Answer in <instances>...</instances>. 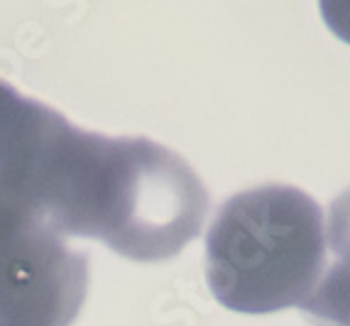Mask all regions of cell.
<instances>
[{
    "instance_id": "obj_1",
    "label": "cell",
    "mask_w": 350,
    "mask_h": 326,
    "mask_svg": "<svg viewBox=\"0 0 350 326\" xmlns=\"http://www.w3.org/2000/svg\"><path fill=\"white\" fill-rule=\"evenodd\" d=\"M0 197L57 236L105 243L135 262H162L201 233L204 181L170 147L108 138L0 82Z\"/></svg>"
},
{
    "instance_id": "obj_2",
    "label": "cell",
    "mask_w": 350,
    "mask_h": 326,
    "mask_svg": "<svg viewBox=\"0 0 350 326\" xmlns=\"http://www.w3.org/2000/svg\"><path fill=\"white\" fill-rule=\"evenodd\" d=\"M323 268V211L299 186L262 184L235 194L206 236V282L230 312L301 307Z\"/></svg>"
},
{
    "instance_id": "obj_3",
    "label": "cell",
    "mask_w": 350,
    "mask_h": 326,
    "mask_svg": "<svg viewBox=\"0 0 350 326\" xmlns=\"http://www.w3.org/2000/svg\"><path fill=\"white\" fill-rule=\"evenodd\" d=\"M86 290L88 255L0 197V326H71Z\"/></svg>"
},
{
    "instance_id": "obj_4",
    "label": "cell",
    "mask_w": 350,
    "mask_h": 326,
    "mask_svg": "<svg viewBox=\"0 0 350 326\" xmlns=\"http://www.w3.org/2000/svg\"><path fill=\"white\" fill-rule=\"evenodd\" d=\"M301 314L311 326H350V248L336 253V262L301 302Z\"/></svg>"
},
{
    "instance_id": "obj_5",
    "label": "cell",
    "mask_w": 350,
    "mask_h": 326,
    "mask_svg": "<svg viewBox=\"0 0 350 326\" xmlns=\"http://www.w3.org/2000/svg\"><path fill=\"white\" fill-rule=\"evenodd\" d=\"M319 10L333 35L350 45V3H321Z\"/></svg>"
}]
</instances>
